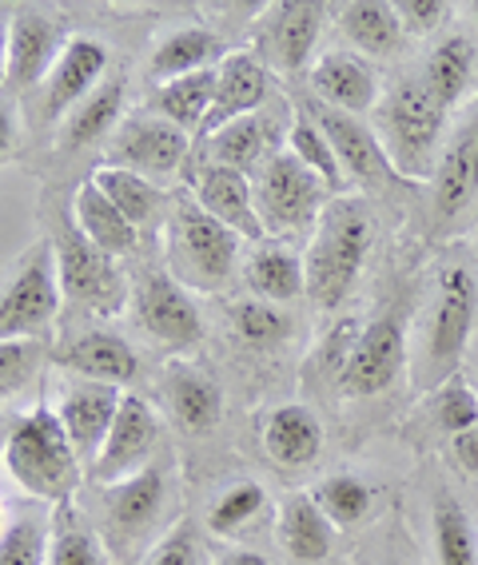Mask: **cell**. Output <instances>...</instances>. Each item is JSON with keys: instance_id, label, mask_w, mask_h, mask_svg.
I'll return each mask as SVG.
<instances>
[{"instance_id": "25", "label": "cell", "mask_w": 478, "mask_h": 565, "mask_svg": "<svg viewBox=\"0 0 478 565\" xmlns=\"http://www.w3.org/2000/svg\"><path fill=\"white\" fill-rule=\"evenodd\" d=\"M247 287L255 299L264 303H291L299 295H307V275H304V255L291 243L264 239L247 259Z\"/></svg>"}, {"instance_id": "33", "label": "cell", "mask_w": 478, "mask_h": 565, "mask_svg": "<svg viewBox=\"0 0 478 565\" xmlns=\"http://www.w3.org/2000/svg\"><path fill=\"white\" fill-rule=\"evenodd\" d=\"M120 108H124V81L113 76V81H104L88 100H81L64 116L56 143L68 152V148H84V143L100 140V136H108L120 124Z\"/></svg>"}, {"instance_id": "9", "label": "cell", "mask_w": 478, "mask_h": 565, "mask_svg": "<svg viewBox=\"0 0 478 565\" xmlns=\"http://www.w3.org/2000/svg\"><path fill=\"white\" fill-rule=\"evenodd\" d=\"M407 366V327L399 315H379L359 331L355 347L339 371V391L347 398H371L395 386V379Z\"/></svg>"}, {"instance_id": "13", "label": "cell", "mask_w": 478, "mask_h": 565, "mask_svg": "<svg viewBox=\"0 0 478 565\" xmlns=\"http://www.w3.org/2000/svg\"><path fill=\"white\" fill-rule=\"evenodd\" d=\"M120 386L108 383H88V379H76L61 391V406H56V418H61L64 435L72 438L76 455L84 462V475L88 466L96 462V455L104 450V438L113 430L116 414H120Z\"/></svg>"}, {"instance_id": "46", "label": "cell", "mask_w": 478, "mask_h": 565, "mask_svg": "<svg viewBox=\"0 0 478 565\" xmlns=\"http://www.w3.org/2000/svg\"><path fill=\"white\" fill-rule=\"evenodd\" d=\"M148 565H195V537L188 525H180L168 542L156 550V557Z\"/></svg>"}, {"instance_id": "47", "label": "cell", "mask_w": 478, "mask_h": 565, "mask_svg": "<svg viewBox=\"0 0 478 565\" xmlns=\"http://www.w3.org/2000/svg\"><path fill=\"white\" fill-rule=\"evenodd\" d=\"M450 458H455V466L463 475L478 482V426H470V430L450 438Z\"/></svg>"}, {"instance_id": "37", "label": "cell", "mask_w": 478, "mask_h": 565, "mask_svg": "<svg viewBox=\"0 0 478 565\" xmlns=\"http://www.w3.org/2000/svg\"><path fill=\"white\" fill-rule=\"evenodd\" d=\"M287 152L296 156L299 163H307L327 183L331 195H347V175L336 160V148H331V140L319 131V124L307 111H299L296 120H291V128H287Z\"/></svg>"}, {"instance_id": "42", "label": "cell", "mask_w": 478, "mask_h": 565, "mask_svg": "<svg viewBox=\"0 0 478 565\" xmlns=\"http://www.w3.org/2000/svg\"><path fill=\"white\" fill-rule=\"evenodd\" d=\"M232 327L235 334L252 347H275L284 343L287 331H291V319H287L284 307L264 303V299H244V303L232 307Z\"/></svg>"}, {"instance_id": "35", "label": "cell", "mask_w": 478, "mask_h": 565, "mask_svg": "<svg viewBox=\"0 0 478 565\" xmlns=\"http://www.w3.org/2000/svg\"><path fill=\"white\" fill-rule=\"evenodd\" d=\"M215 100V68L195 72V76H180V81H168L156 88V116L172 120L188 136H200L208 111Z\"/></svg>"}, {"instance_id": "41", "label": "cell", "mask_w": 478, "mask_h": 565, "mask_svg": "<svg viewBox=\"0 0 478 565\" xmlns=\"http://www.w3.org/2000/svg\"><path fill=\"white\" fill-rule=\"evenodd\" d=\"M431 414H435V426L443 430V435H463V430H470V426H478V394L470 383H463V379H447L443 386H435L431 391Z\"/></svg>"}, {"instance_id": "21", "label": "cell", "mask_w": 478, "mask_h": 565, "mask_svg": "<svg viewBox=\"0 0 478 565\" xmlns=\"http://www.w3.org/2000/svg\"><path fill=\"white\" fill-rule=\"evenodd\" d=\"M163 398L172 406L176 423L188 435H208L220 414H224V391L215 383V374L192 363H172L163 374Z\"/></svg>"}, {"instance_id": "20", "label": "cell", "mask_w": 478, "mask_h": 565, "mask_svg": "<svg viewBox=\"0 0 478 565\" xmlns=\"http://www.w3.org/2000/svg\"><path fill=\"white\" fill-rule=\"evenodd\" d=\"M64 44L68 41H64L61 21L41 17V12H21L12 21V36H9V81L17 88L41 84L44 76H52Z\"/></svg>"}, {"instance_id": "30", "label": "cell", "mask_w": 478, "mask_h": 565, "mask_svg": "<svg viewBox=\"0 0 478 565\" xmlns=\"http://www.w3.org/2000/svg\"><path fill=\"white\" fill-rule=\"evenodd\" d=\"M227 52L220 44L212 29H200V24H188V29H176L168 32L152 52V72L156 81L168 84V81H180V76H195V72H208L215 64L224 61Z\"/></svg>"}, {"instance_id": "18", "label": "cell", "mask_w": 478, "mask_h": 565, "mask_svg": "<svg viewBox=\"0 0 478 565\" xmlns=\"http://www.w3.org/2000/svg\"><path fill=\"white\" fill-rule=\"evenodd\" d=\"M104 72H108V49L96 36H72L44 84V111L52 120H64L76 104L100 88Z\"/></svg>"}, {"instance_id": "34", "label": "cell", "mask_w": 478, "mask_h": 565, "mask_svg": "<svg viewBox=\"0 0 478 565\" xmlns=\"http://www.w3.org/2000/svg\"><path fill=\"white\" fill-rule=\"evenodd\" d=\"M92 183L116 203V212L132 223V227H148L163 212V203H168V192L156 180L124 172V168H108V163L92 172Z\"/></svg>"}, {"instance_id": "36", "label": "cell", "mask_w": 478, "mask_h": 565, "mask_svg": "<svg viewBox=\"0 0 478 565\" xmlns=\"http://www.w3.org/2000/svg\"><path fill=\"white\" fill-rule=\"evenodd\" d=\"M431 530H435L438 565H478V530L467 505L450 498L447 490L431 505Z\"/></svg>"}, {"instance_id": "7", "label": "cell", "mask_w": 478, "mask_h": 565, "mask_svg": "<svg viewBox=\"0 0 478 565\" xmlns=\"http://www.w3.org/2000/svg\"><path fill=\"white\" fill-rule=\"evenodd\" d=\"M61 275H56V252L52 243H36L9 279L0 282V343L52 334V323L61 315Z\"/></svg>"}, {"instance_id": "50", "label": "cell", "mask_w": 478, "mask_h": 565, "mask_svg": "<svg viewBox=\"0 0 478 565\" xmlns=\"http://www.w3.org/2000/svg\"><path fill=\"white\" fill-rule=\"evenodd\" d=\"M9 36H12V21L0 17V84L9 81Z\"/></svg>"}, {"instance_id": "22", "label": "cell", "mask_w": 478, "mask_h": 565, "mask_svg": "<svg viewBox=\"0 0 478 565\" xmlns=\"http://www.w3.org/2000/svg\"><path fill=\"white\" fill-rule=\"evenodd\" d=\"M323 4L311 0H284L267 9V52L284 72H299L319 44Z\"/></svg>"}, {"instance_id": "12", "label": "cell", "mask_w": 478, "mask_h": 565, "mask_svg": "<svg viewBox=\"0 0 478 565\" xmlns=\"http://www.w3.org/2000/svg\"><path fill=\"white\" fill-rule=\"evenodd\" d=\"M136 323L152 334L156 343L176 354H192L204 339V319L192 303L188 287L172 275H148L136 291Z\"/></svg>"}, {"instance_id": "15", "label": "cell", "mask_w": 478, "mask_h": 565, "mask_svg": "<svg viewBox=\"0 0 478 565\" xmlns=\"http://www.w3.org/2000/svg\"><path fill=\"white\" fill-rule=\"evenodd\" d=\"M188 192L195 195V203H200L212 220L224 223L227 232H235L244 243H264V227H259V215H255L252 175L200 160V168L192 172V183H188Z\"/></svg>"}, {"instance_id": "6", "label": "cell", "mask_w": 478, "mask_h": 565, "mask_svg": "<svg viewBox=\"0 0 478 565\" xmlns=\"http://www.w3.org/2000/svg\"><path fill=\"white\" fill-rule=\"evenodd\" d=\"M252 195H255L259 227H264V239H279V243L311 239L323 207L336 200V195L327 192V183L307 163H299L287 148L275 152L255 172Z\"/></svg>"}, {"instance_id": "10", "label": "cell", "mask_w": 478, "mask_h": 565, "mask_svg": "<svg viewBox=\"0 0 478 565\" xmlns=\"http://www.w3.org/2000/svg\"><path fill=\"white\" fill-rule=\"evenodd\" d=\"M160 446V414L152 403H144L140 394H124L120 414L113 430L104 438V450L88 466V478L100 486H116L124 478L140 475L144 466H152V450Z\"/></svg>"}, {"instance_id": "28", "label": "cell", "mask_w": 478, "mask_h": 565, "mask_svg": "<svg viewBox=\"0 0 478 565\" xmlns=\"http://www.w3.org/2000/svg\"><path fill=\"white\" fill-rule=\"evenodd\" d=\"M72 223L84 232V239L96 243L104 255H128L136 247V239H140V227H132V223L124 220L120 212H116V203L108 200V195L96 188L92 180H84L81 188H76V195H72Z\"/></svg>"}, {"instance_id": "14", "label": "cell", "mask_w": 478, "mask_h": 565, "mask_svg": "<svg viewBox=\"0 0 478 565\" xmlns=\"http://www.w3.org/2000/svg\"><path fill=\"white\" fill-rule=\"evenodd\" d=\"M304 111L319 124V131H323L327 140H331L347 183L355 180V183H363V188H383V183L395 175L375 140V128H367L359 116H347V111L327 108V104H319V100H311Z\"/></svg>"}, {"instance_id": "45", "label": "cell", "mask_w": 478, "mask_h": 565, "mask_svg": "<svg viewBox=\"0 0 478 565\" xmlns=\"http://www.w3.org/2000/svg\"><path fill=\"white\" fill-rule=\"evenodd\" d=\"M450 4L447 0H399L395 4V17L403 24V32L411 36H427V32L443 29V21L450 17Z\"/></svg>"}, {"instance_id": "8", "label": "cell", "mask_w": 478, "mask_h": 565, "mask_svg": "<svg viewBox=\"0 0 478 565\" xmlns=\"http://www.w3.org/2000/svg\"><path fill=\"white\" fill-rule=\"evenodd\" d=\"M52 252H56V275H61L64 299L88 307L100 319L124 311V303H128L124 271L113 263V255H104L96 243L84 239V232L72 220L56 232Z\"/></svg>"}, {"instance_id": "4", "label": "cell", "mask_w": 478, "mask_h": 565, "mask_svg": "<svg viewBox=\"0 0 478 565\" xmlns=\"http://www.w3.org/2000/svg\"><path fill=\"white\" fill-rule=\"evenodd\" d=\"M163 239H168V247H163L168 252V275L180 287H192V291H224L227 279L235 275L240 243H244L220 220H212L188 188L172 200Z\"/></svg>"}, {"instance_id": "2", "label": "cell", "mask_w": 478, "mask_h": 565, "mask_svg": "<svg viewBox=\"0 0 478 565\" xmlns=\"http://www.w3.org/2000/svg\"><path fill=\"white\" fill-rule=\"evenodd\" d=\"M478 319V275L467 263H447L435 279L431 311L423 319V334L415 347V383L435 391L458 374V363L467 354L470 331Z\"/></svg>"}, {"instance_id": "23", "label": "cell", "mask_w": 478, "mask_h": 565, "mask_svg": "<svg viewBox=\"0 0 478 565\" xmlns=\"http://www.w3.org/2000/svg\"><path fill=\"white\" fill-rule=\"evenodd\" d=\"M264 450L284 470H299V466L316 462L319 450H323V426L311 414V406L287 403L272 411V418L264 423Z\"/></svg>"}, {"instance_id": "29", "label": "cell", "mask_w": 478, "mask_h": 565, "mask_svg": "<svg viewBox=\"0 0 478 565\" xmlns=\"http://www.w3.org/2000/svg\"><path fill=\"white\" fill-rule=\"evenodd\" d=\"M163 498H168V478H163V470L160 466H144L140 475L108 486L104 510H108V522H113L120 534H140V530H148V525L156 522Z\"/></svg>"}, {"instance_id": "16", "label": "cell", "mask_w": 478, "mask_h": 565, "mask_svg": "<svg viewBox=\"0 0 478 565\" xmlns=\"http://www.w3.org/2000/svg\"><path fill=\"white\" fill-rule=\"evenodd\" d=\"M307 84L319 104L347 116H367L379 108V76L355 52H323L307 72Z\"/></svg>"}, {"instance_id": "17", "label": "cell", "mask_w": 478, "mask_h": 565, "mask_svg": "<svg viewBox=\"0 0 478 565\" xmlns=\"http://www.w3.org/2000/svg\"><path fill=\"white\" fill-rule=\"evenodd\" d=\"M267 64L255 52H227L224 61L215 64V100L208 111L200 136H212L215 128L240 120V116H255L267 96Z\"/></svg>"}, {"instance_id": "27", "label": "cell", "mask_w": 478, "mask_h": 565, "mask_svg": "<svg viewBox=\"0 0 478 565\" xmlns=\"http://www.w3.org/2000/svg\"><path fill=\"white\" fill-rule=\"evenodd\" d=\"M279 542L296 562L319 565L331 557L336 525L311 494H287L284 505H279Z\"/></svg>"}, {"instance_id": "19", "label": "cell", "mask_w": 478, "mask_h": 565, "mask_svg": "<svg viewBox=\"0 0 478 565\" xmlns=\"http://www.w3.org/2000/svg\"><path fill=\"white\" fill-rule=\"evenodd\" d=\"M52 363L72 371L76 379L108 383V386H128L136 379V371H140V359H136L132 343L108 331H92L81 334V339H72L61 351H52Z\"/></svg>"}, {"instance_id": "43", "label": "cell", "mask_w": 478, "mask_h": 565, "mask_svg": "<svg viewBox=\"0 0 478 565\" xmlns=\"http://www.w3.org/2000/svg\"><path fill=\"white\" fill-rule=\"evenodd\" d=\"M0 565H49V522L36 514L0 530Z\"/></svg>"}, {"instance_id": "52", "label": "cell", "mask_w": 478, "mask_h": 565, "mask_svg": "<svg viewBox=\"0 0 478 565\" xmlns=\"http://www.w3.org/2000/svg\"><path fill=\"white\" fill-rule=\"evenodd\" d=\"M470 12H475V21H478V4H470Z\"/></svg>"}, {"instance_id": "1", "label": "cell", "mask_w": 478, "mask_h": 565, "mask_svg": "<svg viewBox=\"0 0 478 565\" xmlns=\"http://www.w3.org/2000/svg\"><path fill=\"white\" fill-rule=\"evenodd\" d=\"M371 239H375V220L363 195H336L327 203L304 252L307 299L323 311L343 303L355 291L359 271L371 255Z\"/></svg>"}, {"instance_id": "44", "label": "cell", "mask_w": 478, "mask_h": 565, "mask_svg": "<svg viewBox=\"0 0 478 565\" xmlns=\"http://www.w3.org/2000/svg\"><path fill=\"white\" fill-rule=\"evenodd\" d=\"M44 343L36 339H17V343H0V403L12 398L17 391H24L32 374L44 363Z\"/></svg>"}, {"instance_id": "24", "label": "cell", "mask_w": 478, "mask_h": 565, "mask_svg": "<svg viewBox=\"0 0 478 565\" xmlns=\"http://www.w3.org/2000/svg\"><path fill=\"white\" fill-rule=\"evenodd\" d=\"M275 148V124H267L264 116H240V120L224 124L208 136V163H220V168H232V172H259Z\"/></svg>"}, {"instance_id": "32", "label": "cell", "mask_w": 478, "mask_h": 565, "mask_svg": "<svg viewBox=\"0 0 478 565\" xmlns=\"http://www.w3.org/2000/svg\"><path fill=\"white\" fill-rule=\"evenodd\" d=\"M475 44L470 36H447L438 41L435 52L427 56V72H423V84L438 100V108H455L463 104V96L470 92V81H475Z\"/></svg>"}, {"instance_id": "3", "label": "cell", "mask_w": 478, "mask_h": 565, "mask_svg": "<svg viewBox=\"0 0 478 565\" xmlns=\"http://www.w3.org/2000/svg\"><path fill=\"white\" fill-rule=\"evenodd\" d=\"M12 482L29 490L41 502H72L76 486L84 478V462L76 455L72 438L64 435L61 418L49 406H32L17 418L9 430V450H4Z\"/></svg>"}, {"instance_id": "26", "label": "cell", "mask_w": 478, "mask_h": 565, "mask_svg": "<svg viewBox=\"0 0 478 565\" xmlns=\"http://www.w3.org/2000/svg\"><path fill=\"white\" fill-rule=\"evenodd\" d=\"M478 195V124L458 131L438 160L435 172V212L438 220H455Z\"/></svg>"}, {"instance_id": "31", "label": "cell", "mask_w": 478, "mask_h": 565, "mask_svg": "<svg viewBox=\"0 0 478 565\" xmlns=\"http://www.w3.org/2000/svg\"><path fill=\"white\" fill-rule=\"evenodd\" d=\"M339 29L355 44V52H367V56H395L403 36H407L395 17V4H387V0L339 4Z\"/></svg>"}, {"instance_id": "48", "label": "cell", "mask_w": 478, "mask_h": 565, "mask_svg": "<svg viewBox=\"0 0 478 565\" xmlns=\"http://www.w3.org/2000/svg\"><path fill=\"white\" fill-rule=\"evenodd\" d=\"M12 143H17V116L4 100H0V160L12 152Z\"/></svg>"}, {"instance_id": "5", "label": "cell", "mask_w": 478, "mask_h": 565, "mask_svg": "<svg viewBox=\"0 0 478 565\" xmlns=\"http://www.w3.org/2000/svg\"><path fill=\"white\" fill-rule=\"evenodd\" d=\"M443 128H447V108H438L423 81H403L375 108V140L391 172L407 183H423L431 175Z\"/></svg>"}, {"instance_id": "40", "label": "cell", "mask_w": 478, "mask_h": 565, "mask_svg": "<svg viewBox=\"0 0 478 565\" xmlns=\"http://www.w3.org/2000/svg\"><path fill=\"white\" fill-rule=\"evenodd\" d=\"M267 505V490L259 482H235L227 486L224 494L215 498L212 514H208V530L215 537H232L240 534L244 525H252L255 518L264 514Z\"/></svg>"}, {"instance_id": "11", "label": "cell", "mask_w": 478, "mask_h": 565, "mask_svg": "<svg viewBox=\"0 0 478 565\" xmlns=\"http://www.w3.org/2000/svg\"><path fill=\"white\" fill-rule=\"evenodd\" d=\"M188 143L192 136L176 128L172 120L140 111L116 128L113 143H108V168H124V172L148 175V180L176 175L180 163L188 160Z\"/></svg>"}, {"instance_id": "49", "label": "cell", "mask_w": 478, "mask_h": 565, "mask_svg": "<svg viewBox=\"0 0 478 565\" xmlns=\"http://www.w3.org/2000/svg\"><path fill=\"white\" fill-rule=\"evenodd\" d=\"M215 565H272L259 550H232V554H224Z\"/></svg>"}, {"instance_id": "51", "label": "cell", "mask_w": 478, "mask_h": 565, "mask_svg": "<svg viewBox=\"0 0 478 565\" xmlns=\"http://www.w3.org/2000/svg\"><path fill=\"white\" fill-rule=\"evenodd\" d=\"M4 450H9V430L0 426V462H4Z\"/></svg>"}, {"instance_id": "39", "label": "cell", "mask_w": 478, "mask_h": 565, "mask_svg": "<svg viewBox=\"0 0 478 565\" xmlns=\"http://www.w3.org/2000/svg\"><path fill=\"white\" fill-rule=\"evenodd\" d=\"M311 498L319 502V510H323L327 518H331V525H339V530H351V525H359L367 514H371V486L363 482V478L355 475H331L323 478V482L311 490Z\"/></svg>"}, {"instance_id": "38", "label": "cell", "mask_w": 478, "mask_h": 565, "mask_svg": "<svg viewBox=\"0 0 478 565\" xmlns=\"http://www.w3.org/2000/svg\"><path fill=\"white\" fill-rule=\"evenodd\" d=\"M49 565H104V550L72 502L56 505L49 522Z\"/></svg>"}]
</instances>
